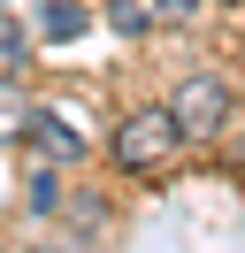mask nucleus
I'll list each match as a JSON object with an SVG mask.
<instances>
[{"label": "nucleus", "instance_id": "1", "mask_svg": "<svg viewBox=\"0 0 245 253\" xmlns=\"http://www.w3.org/2000/svg\"><path fill=\"white\" fill-rule=\"evenodd\" d=\"M176 146H184V123H176V115H168V108H138V115L115 123V169L153 176V169L176 161Z\"/></svg>", "mask_w": 245, "mask_h": 253}, {"label": "nucleus", "instance_id": "2", "mask_svg": "<svg viewBox=\"0 0 245 253\" xmlns=\"http://www.w3.org/2000/svg\"><path fill=\"white\" fill-rule=\"evenodd\" d=\"M168 115L184 123V138H222V130H230V77L192 69V77L168 92Z\"/></svg>", "mask_w": 245, "mask_h": 253}, {"label": "nucleus", "instance_id": "3", "mask_svg": "<svg viewBox=\"0 0 245 253\" xmlns=\"http://www.w3.org/2000/svg\"><path fill=\"white\" fill-rule=\"evenodd\" d=\"M31 138H39V146H46L54 161H77V154H84V138H77V130L61 123L54 108H31Z\"/></svg>", "mask_w": 245, "mask_h": 253}, {"label": "nucleus", "instance_id": "4", "mask_svg": "<svg viewBox=\"0 0 245 253\" xmlns=\"http://www.w3.org/2000/svg\"><path fill=\"white\" fill-rule=\"evenodd\" d=\"M23 130H31V92L15 69H0V138H23Z\"/></svg>", "mask_w": 245, "mask_h": 253}, {"label": "nucleus", "instance_id": "5", "mask_svg": "<svg viewBox=\"0 0 245 253\" xmlns=\"http://www.w3.org/2000/svg\"><path fill=\"white\" fill-rule=\"evenodd\" d=\"M84 8H77V0H54V8H46V16H39V39H46V46H69V39H84Z\"/></svg>", "mask_w": 245, "mask_h": 253}, {"label": "nucleus", "instance_id": "6", "mask_svg": "<svg viewBox=\"0 0 245 253\" xmlns=\"http://www.w3.org/2000/svg\"><path fill=\"white\" fill-rule=\"evenodd\" d=\"M31 207H39V215H54V207H61V184H54V169H39V176H31Z\"/></svg>", "mask_w": 245, "mask_h": 253}, {"label": "nucleus", "instance_id": "7", "mask_svg": "<svg viewBox=\"0 0 245 253\" xmlns=\"http://www.w3.org/2000/svg\"><path fill=\"white\" fill-rule=\"evenodd\" d=\"M23 62V31H15V23H0V69H15Z\"/></svg>", "mask_w": 245, "mask_h": 253}, {"label": "nucleus", "instance_id": "8", "mask_svg": "<svg viewBox=\"0 0 245 253\" xmlns=\"http://www.w3.org/2000/svg\"><path fill=\"white\" fill-rule=\"evenodd\" d=\"M230 169L245 176V123H238V138H230Z\"/></svg>", "mask_w": 245, "mask_h": 253}, {"label": "nucleus", "instance_id": "9", "mask_svg": "<svg viewBox=\"0 0 245 253\" xmlns=\"http://www.w3.org/2000/svg\"><path fill=\"white\" fill-rule=\"evenodd\" d=\"M192 8H199V0H161V16H176V23L192 16Z\"/></svg>", "mask_w": 245, "mask_h": 253}, {"label": "nucleus", "instance_id": "10", "mask_svg": "<svg viewBox=\"0 0 245 253\" xmlns=\"http://www.w3.org/2000/svg\"><path fill=\"white\" fill-rule=\"evenodd\" d=\"M31 253H69V246H31Z\"/></svg>", "mask_w": 245, "mask_h": 253}, {"label": "nucleus", "instance_id": "11", "mask_svg": "<svg viewBox=\"0 0 245 253\" xmlns=\"http://www.w3.org/2000/svg\"><path fill=\"white\" fill-rule=\"evenodd\" d=\"M0 253H8V246H0Z\"/></svg>", "mask_w": 245, "mask_h": 253}]
</instances>
